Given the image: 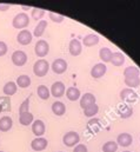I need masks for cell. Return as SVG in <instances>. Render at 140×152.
<instances>
[{"label": "cell", "mask_w": 140, "mask_h": 152, "mask_svg": "<svg viewBox=\"0 0 140 152\" xmlns=\"http://www.w3.org/2000/svg\"><path fill=\"white\" fill-rule=\"evenodd\" d=\"M28 25H30V17L25 12L18 13L12 20V26L17 30H26Z\"/></svg>", "instance_id": "obj_1"}, {"label": "cell", "mask_w": 140, "mask_h": 152, "mask_svg": "<svg viewBox=\"0 0 140 152\" xmlns=\"http://www.w3.org/2000/svg\"><path fill=\"white\" fill-rule=\"evenodd\" d=\"M51 67H50V64H48L47 60L38 59L34 63V65H33V73L36 77H39V78H42V77H45L48 73Z\"/></svg>", "instance_id": "obj_2"}, {"label": "cell", "mask_w": 140, "mask_h": 152, "mask_svg": "<svg viewBox=\"0 0 140 152\" xmlns=\"http://www.w3.org/2000/svg\"><path fill=\"white\" fill-rule=\"evenodd\" d=\"M79 142H80V136H79V133L75 132V131H69V132H66V133L64 134V137H63V143H64V145H66V146H69V148H73V146L78 145Z\"/></svg>", "instance_id": "obj_3"}, {"label": "cell", "mask_w": 140, "mask_h": 152, "mask_svg": "<svg viewBox=\"0 0 140 152\" xmlns=\"http://www.w3.org/2000/svg\"><path fill=\"white\" fill-rule=\"evenodd\" d=\"M50 52V44L46 40H38L34 46V53L39 58H44Z\"/></svg>", "instance_id": "obj_4"}, {"label": "cell", "mask_w": 140, "mask_h": 152, "mask_svg": "<svg viewBox=\"0 0 140 152\" xmlns=\"http://www.w3.org/2000/svg\"><path fill=\"white\" fill-rule=\"evenodd\" d=\"M11 59H12V63H13L15 66L21 67V66H24V65L27 63V59H28V58H27V54H26L24 51L19 50V51H14V52H13Z\"/></svg>", "instance_id": "obj_5"}, {"label": "cell", "mask_w": 140, "mask_h": 152, "mask_svg": "<svg viewBox=\"0 0 140 152\" xmlns=\"http://www.w3.org/2000/svg\"><path fill=\"white\" fill-rule=\"evenodd\" d=\"M67 61L65 60V59H61V58H59V59H55L53 63H52V65H51V69H52V71L55 73V75H63V73H65L66 71H67Z\"/></svg>", "instance_id": "obj_6"}, {"label": "cell", "mask_w": 140, "mask_h": 152, "mask_svg": "<svg viewBox=\"0 0 140 152\" xmlns=\"http://www.w3.org/2000/svg\"><path fill=\"white\" fill-rule=\"evenodd\" d=\"M51 94L55 98H61L65 92H66V86L63 81H55L53 83V85L51 86V90H50Z\"/></svg>", "instance_id": "obj_7"}, {"label": "cell", "mask_w": 140, "mask_h": 152, "mask_svg": "<svg viewBox=\"0 0 140 152\" xmlns=\"http://www.w3.org/2000/svg\"><path fill=\"white\" fill-rule=\"evenodd\" d=\"M107 72V67L104 63H98L91 69V77L94 79H100L104 77Z\"/></svg>", "instance_id": "obj_8"}, {"label": "cell", "mask_w": 140, "mask_h": 152, "mask_svg": "<svg viewBox=\"0 0 140 152\" xmlns=\"http://www.w3.org/2000/svg\"><path fill=\"white\" fill-rule=\"evenodd\" d=\"M32 39H33V34L28 30H21L17 36V41L24 46L30 45L32 42Z\"/></svg>", "instance_id": "obj_9"}, {"label": "cell", "mask_w": 140, "mask_h": 152, "mask_svg": "<svg viewBox=\"0 0 140 152\" xmlns=\"http://www.w3.org/2000/svg\"><path fill=\"white\" fill-rule=\"evenodd\" d=\"M48 146V142L46 138L44 137H36L34 138L32 142H31V148L32 150L39 152V151H44L46 148Z\"/></svg>", "instance_id": "obj_10"}, {"label": "cell", "mask_w": 140, "mask_h": 152, "mask_svg": "<svg viewBox=\"0 0 140 152\" xmlns=\"http://www.w3.org/2000/svg\"><path fill=\"white\" fill-rule=\"evenodd\" d=\"M96 102H97V98L94 97V94H92L90 92L82 94L80 97V99H79V103H80V106H81L82 110L88 107V106H91V105H93V104H96Z\"/></svg>", "instance_id": "obj_11"}, {"label": "cell", "mask_w": 140, "mask_h": 152, "mask_svg": "<svg viewBox=\"0 0 140 152\" xmlns=\"http://www.w3.org/2000/svg\"><path fill=\"white\" fill-rule=\"evenodd\" d=\"M69 50H70L71 56L78 57L82 52V44L77 39H72L70 41V45H69Z\"/></svg>", "instance_id": "obj_12"}, {"label": "cell", "mask_w": 140, "mask_h": 152, "mask_svg": "<svg viewBox=\"0 0 140 152\" xmlns=\"http://www.w3.org/2000/svg\"><path fill=\"white\" fill-rule=\"evenodd\" d=\"M138 94L132 90V88H124L120 91V98L121 100L126 102V103H131V102H134L137 99Z\"/></svg>", "instance_id": "obj_13"}, {"label": "cell", "mask_w": 140, "mask_h": 152, "mask_svg": "<svg viewBox=\"0 0 140 152\" xmlns=\"http://www.w3.org/2000/svg\"><path fill=\"white\" fill-rule=\"evenodd\" d=\"M45 131H46V126L42 120L36 119L32 123V132L36 137H42V134H45Z\"/></svg>", "instance_id": "obj_14"}, {"label": "cell", "mask_w": 140, "mask_h": 152, "mask_svg": "<svg viewBox=\"0 0 140 152\" xmlns=\"http://www.w3.org/2000/svg\"><path fill=\"white\" fill-rule=\"evenodd\" d=\"M133 142V138L130 133H120L117 138V144L119 146H122V148H127L132 144Z\"/></svg>", "instance_id": "obj_15"}, {"label": "cell", "mask_w": 140, "mask_h": 152, "mask_svg": "<svg viewBox=\"0 0 140 152\" xmlns=\"http://www.w3.org/2000/svg\"><path fill=\"white\" fill-rule=\"evenodd\" d=\"M13 126V120L9 115H4L0 118V131L1 132H7L12 129Z\"/></svg>", "instance_id": "obj_16"}, {"label": "cell", "mask_w": 140, "mask_h": 152, "mask_svg": "<svg viewBox=\"0 0 140 152\" xmlns=\"http://www.w3.org/2000/svg\"><path fill=\"white\" fill-rule=\"evenodd\" d=\"M66 97H67V99L71 100V102H77V100L80 99L81 92H80L79 88H77L74 86H71V87H69L66 90Z\"/></svg>", "instance_id": "obj_17"}, {"label": "cell", "mask_w": 140, "mask_h": 152, "mask_svg": "<svg viewBox=\"0 0 140 152\" xmlns=\"http://www.w3.org/2000/svg\"><path fill=\"white\" fill-rule=\"evenodd\" d=\"M99 37L97 36V34H87V36H85L84 39H82V45L84 46H86V47H93V46H96V45H98L99 44Z\"/></svg>", "instance_id": "obj_18"}, {"label": "cell", "mask_w": 140, "mask_h": 152, "mask_svg": "<svg viewBox=\"0 0 140 152\" xmlns=\"http://www.w3.org/2000/svg\"><path fill=\"white\" fill-rule=\"evenodd\" d=\"M17 91H18V86H17V84H15L14 81H8V83H6V84L4 85V88H2L4 94L7 96V97H11V96L15 94Z\"/></svg>", "instance_id": "obj_19"}, {"label": "cell", "mask_w": 140, "mask_h": 152, "mask_svg": "<svg viewBox=\"0 0 140 152\" xmlns=\"http://www.w3.org/2000/svg\"><path fill=\"white\" fill-rule=\"evenodd\" d=\"M52 112L55 114V115H58V117L64 115L65 112H66V106H65V104H64L63 102H59V100L54 102V103L52 104Z\"/></svg>", "instance_id": "obj_20"}, {"label": "cell", "mask_w": 140, "mask_h": 152, "mask_svg": "<svg viewBox=\"0 0 140 152\" xmlns=\"http://www.w3.org/2000/svg\"><path fill=\"white\" fill-rule=\"evenodd\" d=\"M34 121V117L31 112H24V113H19V123L24 126H28L32 125V123Z\"/></svg>", "instance_id": "obj_21"}, {"label": "cell", "mask_w": 140, "mask_h": 152, "mask_svg": "<svg viewBox=\"0 0 140 152\" xmlns=\"http://www.w3.org/2000/svg\"><path fill=\"white\" fill-rule=\"evenodd\" d=\"M125 63V56L121 53V52H114L112 54V58H111V64L113 66H122Z\"/></svg>", "instance_id": "obj_22"}, {"label": "cell", "mask_w": 140, "mask_h": 152, "mask_svg": "<svg viewBox=\"0 0 140 152\" xmlns=\"http://www.w3.org/2000/svg\"><path fill=\"white\" fill-rule=\"evenodd\" d=\"M46 28H47V21L46 20H40L39 23H38V25L34 27V31H33V36L36 37V38H40V37H42V34L45 33V31H46Z\"/></svg>", "instance_id": "obj_23"}, {"label": "cell", "mask_w": 140, "mask_h": 152, "mask_svg": "<svg viewBox=\"0 0 140 152\" xmlns=\"http://www.w3.org/2000/svg\"><path fill=\"white\" fill-rule=\"evenodd\" d=\"M36 94L40 99L42 100H47L50 97H51V92H50V88L46 86V85H39L36 87Z\"/></svg>", "instance_id": "obj_24"}, {"label": "cell", "mask_w": 140, "mask_h": 152, "mask_svg": "<svg viewBox=\"0 0 140 152\" xmlns=\"http://www.w3.org/2000/svg\"><path fill=\"white\" fill-rule=\"evenodd\" d=\"M31 83H32V80H31L30 76H27V75H21V76H19L17 78V81H15L17 86H18V87H21V88L28 87V86L31 85Z\"/></svg>", "instance_id": "obj_25"}, {"label": "cell", "mask_w": 140, "mask_h": 152, "mask_svg": "<svg viewBox=\"0 0 140 152\" xmlns=\"http://www.w3.org/2000/svg\"><path fill=\"white\" fill-rule=\"evenodd\" d=\"M112 54H113V52H112L108 47H103V48H100V51H99V57H100V59H101V61H103L104 64L111 63Z\"/></svg>", "instance_id": "obj_26"}, {"label": "cell", "mask_w": 140, "mask_h": 152, "mask_svg": "<svg viewBox=\"0 0 140 152\" xmlns=\"http://www.w3.org/2000/svg\"><path fill=\"white\" fill-rule=\"evenodd\" d=\"M124 83L127 86V88H132L133 90V88L140 86V78L139 77H128V78L124 79Z\"/></svg>", "instance_id": "obj_27"}, {"label": "cell", "mask_w": 140, "mask_h": 152, "mask_svg": "<svg viewBox=\"0 0 140 152\" xmlns=\"http://www.w3.org/2000/svg\"><path fill=\"white\" fill-rule=\"evenodd\" d=\"M118 112H119V115L122 119H127L133 114V109L130 105H121Z\"/></svg>", "instance_id": "obj_28"}, {"label": "cell", "mask_w": 140, "mask_h": 152, "mask_svg": "<svg viewBox=\"0 0 140 152\" xmlns=\"http://www.w3.org/2000/svg\"><path fill=\"white\" fill-rule=\"evenodd\" d=\"M98 112H99V106L97 105V103L91 105V106H88V107H86V109H84V115L88 117V118L94 117Z\"/></svg>", "instance_id": "obj_29"}, {"label": "cell", "mask_w": 140, "mask_h": 152, "mask_svg": "<svg viewBox=\"0 0 140 152\" xmlns=\"http://www.w3.org/2000/svg\"><path fill=\"white\" fill-rule=\"evenodd\" d=\"M0 105L2 109V112H9L12 106H11V98L9 97H0Z\"/></svg>", "instance_id": "obj_30"}, {"label": "cell", "mask_w": 140, "mask_h": 152, "mask_svg": "<svg viewBox=\"0 0 140 152\" xmlns=\"http://www.w3.org/2000/svg\"><path fill=\"white\" fill-rule=\"evenodd\" d=\"M118 144L114 140H108L103 145V152H115L118 150Z\"/></svg>", "instance_id": "obj_31"}, {"label": "cell", "mask_w": 140, "mask_h": 152, "mask_svg": "<svg viewBox=\"0 0 140 152\" xmlns=\"http://www.w3.org/2000/svg\"><path fill=\"white\" fill-rule=\"evenodd\" d=\"M140 71L136 67V66H128L124 70V77L128 78V77H139Z\"/></svg>", "instance_id": "obj_32"}, {"label": "cell", "mask_w": 140, "mask_h": 152, "mask_svg": "<svg viewBox=\"0 0 140 152\" xmlns=\"http://www.w3.org/2000/svg\"><path fill=\"white\" fill-rule=\"evenodd\" d=\"M31 14H32V18L34 20H41L42 17L46 14V11L42 10V8H32Z\"/></svg>", "instance_id": "obj_33"}, {"label": "cell", "mask_w": 140, "mask_h": 152, "mask_svg": "<svg viewBox=\"0 0 140 152\" xmlns=\"http://www.w3.org/2000/svg\"><path fill=\"white\" fill-rule=\"evenodd\" d=\"M48 17H50V19H51L53 23H57V24L63 23L64 19H65L64 15H61V14H57V13H54V12H50V13H48Z\"/></svg>", "instance_id": "obj_34"}, {"label": "cell", "mask_w": 140, "mask_h": 152, "mask_svg": "<svg viewBox=\"0 0 140 152\" xmlns=\"http://www.w3.org/2000/svg\"><path fill=\"white\" fill-rule=\"evenodd\" d=\"M30 102H31V99H30V97H28V98H26V99L20 104V106H19V113L30 112Z\"/></svg>", "instance_id": "obj_35"}, {"label": "cell", "mask_w": 140, "mask_h": 152, "mask_svg": "<svg viewBox=\"0 0 140 152\" xmlns=\"http://www.w3.org/2000/svg\"><path fill=\"white\" fill-rule=\"evenodd\" d=\"M8 51V47L5 41H0V57H4Z\"/></svg>", "instance_id": "obj_36"}, {"label": "cell", "mask_w": 140, "mask_h": 152, "mask_svg": "<svg viewBox=\"0 0 140 152\" xmlns=\"http://www.w3.org/2000/svg\"><path fill=\"white\" fill-rule=\"evenodd\" d=\"M73 152H87V146L84 144H78L74 146Z\"/></svg>", "instance_id": "obj_37"}, {"label": "cell", "mask_w": 140, "mask_h": 152, "mask_svg": "<svg viewBox=\"0 0 140 152\" xmlns=\"http://www.w3.org/2000/svg\"><path fill=\"white\" fill-rule=\"evenodd\" d=\"M9 5H5V4H0V11L1 12H6L7 10H9Z\"/></svg>", "instance_id": "obj_38"}, {"label": "cell", "mask_w": 140, "mask_h": 152, "mask_svg": "<svg viewBox=\"0 0 140 152\" xmlns=\"http://www.w3.org/2000/svg\"><path fill=\"white\" fill-rule=\"evenodd\" d=\"M23 10H25V11H28V10H30V7H27V6H23Z\"/></svg>", "instance_id": "obj_39"}, {"label": "cell", "mask_w": 140, "mask_h": 152, "mask_svg": "<svg viewBox=\"0 0 140 152\" xmlns=\"http://www.w3.org/2000/svg\"><path fill=\"white\" fill-rule=\"evenodd\" d=\"M2 112V109H1V105H0V113Z\"/></svg>", "instance_id": "obj_40"}, {"label": "cell", "mask_w": 140, "mask_h": 152, "mask_svg": "<svg viewBox=\"0 0 140 152\" xmlns=\"http://www.w3.org/2000/svg\"><path fill=\"white\" fill-rule=\"evenodd\" d=\"M124 152H132V151H124Z\"/></svg>", "instance_id": "obj_41"}, {"label": "cell", "mask_w": 140, "mask_h": 152, "mask_svg": "<svg viewBox=\"0 0 140 152\" xmlns=\"http://www.w3.org/2000/svg\"><path fill=\"white\" fill-rule=\"evenodd\" d=\"M0 152H4V151H0Z\"/></svg>", "instance_id": "obj_42"}, {"label": "cell", "mask_w": 140, "mask_h": 152, "mask_svg": "<svg viewBox=\"0 0 140 152\" xmlns=\"http://www.w3.org/2000/svg\"><path fill=\"white\" fill-rule=\"evenodd\" d=\"M60 152H63V151H60Z\"/></svg>", "instance_id": "obj_43"}]
</instances>
